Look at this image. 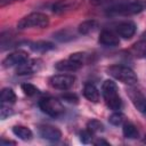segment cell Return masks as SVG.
I'll return each mask as SVG.
<instances>
[{
	"instance_id": "1",
	"label": "cell",
	"mask_w": 146,
	"mask_h": 146,
	"mask_svg": "<svg viewBox=\"0 0 146 146\" xmlns=\"http://www.w3.org/2000/svg\"><path fill=\"white\" fill-rule=\"evenodd\" d=\"M103 98L107 107L112 111H119L122 107V99L119 95L117 86L113 80H105L102 84Z\"/></svg>"
},
{
	"instance_id": "2",
	"label": "cell",
	"mask_w": 146,
	"mask_h": 146,
	"mask_svg": "<svg viewBox=\"0 0 146 146\" xmlns=\"http://www.w3.org/2000/svg\"><path fill=\"white\" fill-rule=\"evenodd\" d=\"M146 9V0H132L129 2H122L111 7L107 11L113 16H131L137 15Z\"/></svg>"
},
{
	"instance_id": "3",
	"label": "cell",
	"mask_w": 146,
	"mask_h": 146,
	"mask_svg": "<svg viewBox=\"0 0 146 146\" xmlns=\"http://www.w3.org/2000/svg\"><path fill=\"white\" fill-rule=\"evenodd\" d=\"M48 25H49V17L43 13L34 11L21 18L19 22L17 23V29L18 30H27L33 27L46 29Z\"/></svg>"
},
{
	"instance_id": "4",
	"label": "cell",
	"mask_w": 146,
	"mask_h": 146,
	"mask_svg": "<svg viewBox=\"0 0 146 146\" xmlns=\"http://www.w3.org/2000/svg\"><path fill=\"white\" fill-rule=\"evenodd\" d=\"M107 73L115 80L128 86H133L138 81L137 74L133 70L124 65H112L107 68Z\"/></svg>"
},
{
	"instance_id": "5",
	"label": "cell",
	"mask_w": 146,
	"mask_h": 146,
	"mask_svg": "<svg viewBox=\"0 0 146 146\" xmlns=\"http://www.w3.org/2000/svg\"><path fill=\"white\" fill-rule=\"evenodd\" d=\"M39 107L44 114L52 117H58L64 113V106L57 98L54 97L41 98L39 100Z\"/></svg>"
},
{
	"instance_id": "6",
	"label": "cell",
	"mask_w": 146,
	"mask_h": 146,
	"mask_svg": "<svg viewBox=\"0 0 146 146\" xmlns=\"http://www.w3.org/2000/svg\"><path fill=\"white\" fill-rule=\"evenodd\" d=\"M75 82V76L71 74H56L49 78V84L58 90H68L73 87Z\"/></svg>"
},
{
	"instance_id": "7",
	"label": "cell",
	"mask_w": 146,
	"mask_h": 146,
	"mask_svg": "<svg viewBox=\"0 0 146 146\" xmlns=\"http://www.w3.org/2000/svg\"><path fill=\"white\" fill-rule=\"evenodd\" d=\"M29 59V55L24 50H16L14 52H10L7 55L3 60H2V67L8 68V67H14V66H19L21 64L25 63Z\"/></svg>"
},
{
	"instance_id": "8",
	"label": "cell",
	"mask_w": 146,
	"mask_h": 146,
	"mask_svg": "<svg viewBox=\"0 0 146 146\" xmlns=\"http://www.w3.org/2000/svg\"><path fill=\"white\" fill-rule=\"evenodd\" d=\"M127 94L133 104V106L143 114H146V96L138 89L133 87H129L127 89Z\"/></svg>"
},
{
	"instance_id": "9",
	"label": "cell",
	"mask_w": 146,
	"mask_h": 146,
	"mask_svg": "<svg viewBox=\"0 0 146 146\" xmlns=\"http://www.w3.org/2000/svg\"><path fill=\"white\" fill-rule=\"evenodd\" d=\"M42 67V60L41 59H27L25 63L21 64L16 68L17 75H31L36 72H39Z\"/></svg>"
},
{
	"instance_id": "10",
	"label": "cell",
	"mask_w": 146,
	"mask_h": 146,
	"mask_svg": "<svg viewBox=\"0 0 146 146\" xmlns=\"http://www.w3.org/2000/svg\"><path fill=\"white\" fill-rule=\"evenodd\" d=\"M39 135L49 141H58L62 137V131L50 124H41L39 127Z\"/></svg>"
},
{
	"instance_id": "11",
	"label": "cell",
	"mask_w": 146,
	"mask_h": 146,
	"mask_svg": "<svg viewBox=\"0 0 146 146\" xmlns=\"http://www.w3.org/2000/svg\"><path fill=\"white\" fill-rule=\"evenodd\" d=\"M79 6L78 0H57L51 6V11L56 15H60L75 9Z\"/></svg>"
},
{
	"instance_id": "12",
	"label": "cell",
	"mask_w": 146,
	"mask_h": 146,
	"mask_svg": "<svg viewBox=\"0 0 146 146\" xmlns=\"http://www.w3.org/2000/svg\"><path fill=\"white\" fill-rule=\"evenodd\" d=\"M136 30H137V26L133 22L131 21H125V22H121L116 25L115 27V31H116V34L125 40L128 39H131L135 33H136Z\"/></svg>"
},
{
	"instance_id": "13",
	"label": "cell",
	"mask_w": 146,
	"mask_h": 146,
	"mask_svg": "<svg viewBox=\"0 0 146 146\" xmlns=\"http://www.w3.org/2000/svg\"><path fill=\"white\" fill-rule=\"evenodd\" d=\"M98 42L106 47H116V46H119L120 40H119V36L115 33H113L112 31L103 30L99 34Z\"/></svg>"
},
{
	"instance_id": "14",
	"label": "cell",
	"mask_w": 146,
	"mask_h": 146,
	"mask_svg": "<svg viewBox=\"0 0 146 146\" xmlns=\"http://www.w3.org/2000/svg\"><path fill=\"white\" fill-rule=\"evenodd\" d=\"M81 66H82L81 64L72 60L71 58L58 60L55 64V68L57 71H60V72H74V71H78Z\"/></svg>"
},
{
	"instance_id": "15",
	"label": "cell",
	"mask_w": 146,
	"mask_h": 146,
	"mask_svg": "<svg viewBox=\"0 0 146 146\" xmlns=\"http://www.w3.org/2000/svg\"><path fill=\"white\" fill-rule=\"evenodd\" d=\"M83 96L91 103H98L100 99V94L94 83H86L83 87Z\"/></svg>"
},
{
	"instance_id": "16",
	"label": "cell",
	"mask_w": 146,
	"mask_h": 146,
	"mask_svg": "<svg viewBox=\"0 0 146 146\" xmlns=\"http://www.w3.org/2000/svg\"><path fill=\"white\" fill-rule=\"evenodd\" d=\"M97 29H98V22L95 19H88V21H84L79 24L78 32H79V34L87 35V34L95 32Z\"/></svg>"
},
{
	"instance_id": "17",
	"label": "cell",
	"mask_w": 146,
	"mask_h": 146,
	"mask_svg": "<svg viewBox=\"0 0 146 146\" xmlns=\"http://www.w3.org/2000/svg\"><path fill=\"white\" fill-rule=\"evenodd\" d=\"M30 48L35 51V52H47L50 50L55 49V44L49 42V41H44V40H40V41H34L30 43Z\"/></svg>"
},
{
	"instance_id": "18",
	"label": "cell",
	"mask_w": 146,
	"mask_h": 146,
	"mask_svg": "<svg viewBox=\"0 0 146 146\" xmlns=\"http://www.w3.org/2000/svg\"><path fill=\"white\" fill-rule=\"evenodd\" d=\"M13 133L16 137H18L19 139L25 140V141L31 140L32 137H33V133H32L31 129L27 128V127H24V125H15V127H13Z\"/></svg>"
},
{
	"instance_id": "19",
	"label": "cell",
	"mask_w": 146,
	"mask_h": 146,
	"mask_svg": "<svg viewBox=\"0 0 146 146\" xmlns=\"http://www.w3.org/2000/svg\"><path fill=\"white\" fill-rule=\"evenodd\" d=\"M122 132H123V136L128 139H137L139 137V131L137 130L135 124H132L131 122H124L123 123Z\"/></svg>"
},
{
	"instance_id": "20",
	"label": "cell",
	"mask_w": 146,
	"mask_h": 146,
	"mask_svg": "<svg viewBox=\"0 0 146 146\" xmlns=\"http://www.w3.org/2000/svg\"><path fill=\"white\" fill-rule=\"evenodd\" d=\"M1 104H14L16 102V94L11 88H3L0 94Z\"/></svg>"
},
{
	"instance_id": "21",
	"label": "cell",
	"mask_w": 146,
	"mask_h": 146,
	"mask_svg": "<svg viewBox=\"0 0 146 146\" xmlns=\"http://www.w3.org/2000/svg\"><path fill=\"white\" fill-rule=\"evenodd\" d=\"M74 33L71 31V30H60V31H57L56 33H54V38L59 41V42H66V41H71L74 39Z\"/></svg>"
},
{
	"instance_id": "22",
	"label": "cell",
	"mask_w": 146,
	"mask_h": 146,
	"mask_svg": "<svg viewBox=\"0 0 146 146\" xmlns=\"http://www.w3.org/2000/svg\"><path fill=\"white\" fill-rule=\"evenodd\" d=\"M131 51L136 57H146V39L136 42L132 46Z\"/></svg>"
},
{
	"instance_id": "23",
	"label": "cell",
	"mask_w": 146,
	"mask_h": 146,
	"mask_svg": "<svg viewBox=\"0 0 146 146\" xmlns=\"http://www.w3.org/2000/svg\"><path fill=\"white\" fill-rule=\"evenodd\" d=\"M108 122L113 125H123V123L125 122V115L123 113H121L120 111H114V113H112L108 116Z\"/></svg>"
},
{
	"instance_id": "24",
	"label": "cell",
	"mask_w": 146,
	"mask_h": 146,
	"mask_svg": "<svg viewBox=\"0 0 146 146\" xmlns=\"http://www.w3.org/2000/svg\"><path fill=\"white\" fill-rule=\"evenodd\" d=\"M87 129L90 130L92 133H99L104 131V124L98 120H90L87 123Z\"/></svg>"
},
{
	"instance_id": "25",
	"label": "cell",
	"mask_w": 146,
	"mask_h": 146,
	"mask_svg": "<svg viewBox=\"0 0 146 146\" xmlns=\"http://www.w3.org/2000/svg\"><path fill=\"white\" fill-rule=\"evenodd\" d=\"M89 57H90L89 54H87V52H82V51H78V52H73V54H71V56H70L68 58H71L72 60H74V62H76V63L83 65V64H86V63L89 62Z\"/></svg>"
},
{
	"instance_id": "26",
	"label": "cell",
	"mask_w": 146,
	"mask_h": 146,
	"mask_svg": "<svg viewBox=\"0 0 146 146\" xmlns=\"http://www.w3.org/2000/svg\"><path fill=\"white\" fill-rule=\"evenodd\" d=\"M21 88H22V91L26 96H34V95H38L40 92L39 89L35 86H33L32 83H23L21 86Z\"/></svg>"
},
{
	"instance_id": "27",
	"label": "cell",
	"mask_w": 146,
	"mask_h": 146,
	"mask_svg": "<svg viewBox=\"0 0 146 146\" xmlns=\"http://www.w3.org/2000/svg\"><path fill=\"white\" fill-rule=\"evenodd\" d=\"M94 135L95 133H92L90 130L86 129V130H83V131L80 132L79 137H80V140L83 144H90V143H94Z\"/></svg>"
},
{
	"instance_id": "28",
	"label": "cell",
	"mask_w": 146,
	"mask_h": 146,
	"mask_svg": "<svg viewBox=\"0 0 146 146\" xmlns=\"http://www.w3.org/2000/svg\"><path fill=\"white\" fill-rule=\"evenodd\" d=\"M62 99H64L65 102L70 103V104H78L79 103V98L75 94L72 92H65L64 95H62Z\"/></svg>"
},
{
	"instance_id": "29",
	"label": "cell",
	"mask_w": 146,
	"mask_h": 146,
	"mask_svg": "<svg viewBox=\"0 0 146 146\" xmlns=\"http://www.w3.org/2000/svg\"><path fill=\"white\" fill-rule=\"evenodd\" d=\"M0 112H1V119H2V120L7 119L9 115L13 114V110L9 107L8 104H1V110H0Z\"/></svg>"
},
{
	"instance_id": "30",
	"label": "cell",
	"mask_w": 146,
	"mask_h": 146,
	"mask_svg": "<svg viewBox=\"0 0 146 146\" xmlns=\"http://www.w3.org/2000/svg\"><path fill=\"white\" fill-rule=\"evenodd\" d=\"M16 1H19V0H0V7H5V6L16 2Z\"/></svg>"
},
{
	"instance_id": "31",
	"label": "cell",
	"mask_w": 146,
	"mask_h": 146,
	"mask_svg": "<svg viewBox=\"0 0 146 146\" xmlns=\"http://www.w3.org/2000/svg\"><path fill=\"white\" fill-rule=\"evenodd\" d=\"M92 144H95V145H106V146L110 145V143L106 141V140H104V139H97V140H94Z\"/></svg>"
},
{
	"instance_id": "32",
	"label": "cell",
	"mask_w": 146,
	"mask_h": 146,
	"mask_svg": "<svg viewBox=\"0 0 146 146\" xmlns=\"http://www.w3.org/2000/svg\"><path fill=\"white\" fill-rule=\"evenodd\" d=\"M15 144H16V143L13 141V140H5V139L1 140V145H2V146H6V145H15Z\"/></svg>"
},
{
	"instance_id": "33",
	"label": "cell",
	"mask_w": 146,
	"mask_h": 146,
	"mask_svg": "<svg viewBox=\"0 0 146 146\" xmlns=\"http://www.w3.org/2000/svg\"><path fill=\"white\" fill-rule=\"evenodd\" d=\"M143 38H144V39H146V31L143 33Z\"/></svg>"
},
{
	"instance_id": "34",
	"label": "cell",
	"mask_w": 146,
	"mask_h": 146,
	"mask_svg": "<svg viewBox=\"0 0 146 146\" xmlns=\"http://www.w3.org/2000/svg\"><path fill=\"white\" fill-rule=\"evenodd\" d=\"M143 143H144V144H146V136L144 137V139H143Z\"/></svg>"
}]
</instances>
